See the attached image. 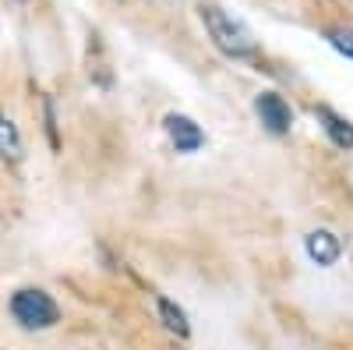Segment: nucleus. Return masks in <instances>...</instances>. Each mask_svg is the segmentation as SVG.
Listing matches in <instances>:
<instances>
[{"label":"nucleus","mask_w":353,"mask_h":350,"mask_svg":"<svg viewBox=\"0 0 353 350\" xmlns=\"http://www.w3.org/2000/svg\"><path fill=\"white\" fill-rule=\"evenodd\" d=\"M198 14H201L205 28H209L212 43H216L223 53H230V57H254L258 46H254V36L248 32L244 21H237L233 14H226L219 4H201Z\"/></svg>","instance_id":"f257e3e1"},{"label":"nucleus","mask_w":353,"mask_h":350,"mask_svg":"<svg viewBox=\"0 0 353 350\" xmlns=\"http://www.w3.org/2000/svg\"><path fill=\"white\" fill-rule=\"evenodd\" d=\"M11 315L21 329H50L61 318V308L46 290H18L11 298Z\"/></svg>","instance_id":"f03ea898"},{"label":"nucleus","mask_w":353,"mask_h":350,"mask_svg":"<svg viewBox=\"0 0 353 350\" xmlns=\"http://www.w3.org/2000/svg\"><path fill=\"white\" fill-rule=\"evenodd\" d=\"M254 113H258V121L269 128L272 135H286L290 124H293V110L286 106V99L279 93H261L254 99Z\"/></svg>","instance_id":"7ed1b4c3"},{"label":"nucleus","mask_w":353,"mask_h":350,"mask_svg":"<svg viewBox=\"0 0 353 350\" xmlns=\"http://www.w3.org/2000/svg\"><path fill=\"white\" fill-rule=\"evenodd\" d=\"M163 124H166V135H170L176 153H198L205 145V131L191 121V117H184V113H170Z\"/></svg>","instance_id":"20e7f679"},{"label":"nucleus","mask_w":353,"mask_h":350,"mask_svg":"<svg viewBox=\"0 0 353 350\" xmlns=\"http://www.w3.org/2000/svg\"><path fill=\"white\" fill-rule=\"evenodd\" d=\"M304 248H307L311 262H318V266H332V262H339V255H343V244H339V237H336L332 230H314V233H307Z\"/></svg>","instance_id":"39448f33"},{"label":"nucleus","mask_w":353,"mask_h":350,"mask_svg":"<svg viewBox=\"0 0 353 350\" xmlns=\"http://www.w3.org/2000/svg\"><path fill=\"white\" fill-rule=\"evenodd\" d=\"M318 121H321V128H325V135L332 138V145H339V149H353V124L346 121V117L332 113L329 106H321Z\"/></svg>","instance_id":"423d86ee"},{"label":"nucleus","mask_w":353,"mask_h":350,"mask_svg":"<svg viewBox=\"0 0 353 350\" xmlns=\"http://www.w3.org/2000/svg\"><path fill=\"white\" fill-rule=\"evenodd\" d=\"M156 308H159V318H163V326L170 329V333H176V336H188L191 333V326H188V315L176 308L170 298H159L156 301Z\"/></svg>","instance_id":"0eeeda50"},{"label":"nucleus","mask_w":353,"mask_h":350,"mask_svg":"<svg viewBox=\"0 0 353 350\" xmlns=\"http://www.w3.org/2000/svg\"><path fill=\"white\" fill-rule=\"evenodd\" d=\"M0 156L4 159H21V138H18V128L0 113Z\"/></svg>","instance_id":"6e6552de"},{"label":"nucleus","mask_w":353,"mask_h":350,"mask_svg":"<svg viewBox=\"0 0 353 350\" xmlns=\"http://www.w3.org/2000/svg\"><path fill=\"white\" fill-rule=\"evenodd\" d=\"M329 39H332V46H336L343 57H350V61H353V28H336Z\"/></svg>","instance_id":"1a4fd4ad"}]
</instances>
